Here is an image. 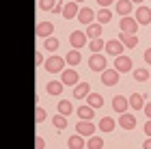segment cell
I'll use <instances>...</instances> for the list:
<instances>
[{
  "label": "cell",
  "instance_id": "cell-1",
  "mask_svg": "<svg viewBox=\"0 0 151 149\" xmlns=\"http://www.w3.org/2000/svg\"><path fill=\"white\" fill-rule=\"evenodd\" d=\"M65 63H67V60L60 58V56H50L43 65H45V69L50 71V73H58V71L63 73V71H65Z\"/></svg>",
  "mask_w": 151,
  "mask_h": 149
},
{
  "label": "cell",
  "instance_id": "cell-2",
  "mask_svg": "<svg viewBox=\"0 0 151 149\" xmlns=\"http://www.w3.org/2000/svg\"><path fill=\"white\" fill-rule=\"evenodd\" d=\"M86 41H88V37H86V32H84V30H73L71 35H69V43L73 45V50L84 48Z\"/></svg>",
  "mask_w": 151,
  "mask_h": 149
},
{
  "label": "cell",
  "instance_id": "cell-3",
  "mask_svg": "<svg viewBox=\"0 0 151 149\" xmlns=\"http://www.w3.org/2000/svg\"><path fill=\"white\" fill-rule=\"evenodd\" d=\"M121 32H127V35H136V30H138V22H136V17H121V24H119Z\"/></svg>",
  "mask_w": 151,
  "mask_h": 149
},
{
  "label": "cell",
  "instance_id": "cell-4",
  "mask_svg": "<svg viewBox=\"0 0 151 149\" xmlns=\"http://www.w3.org/2000/svg\"><path fill=\"white\" fill-rule=\"evenodd\" d=\"M80 76H78V71L76 69H65L63 73H60V82L63 84H67V86H78L80 82Z\"/></svg>",
  "mask_w": 151,
  "mask_h": 149
},
{
  "label": "cell",
  "instance_id": "cell-5",
  "mask_svg": "<svg viewBox=\"0 0 151 149\" xmlns=\"http://www.w3.org/2000/svg\"><path fill=\"white\" fill-rule=\"evenodd\" d=\"M114 69L119 71V73H127V71H132V58L129 56H116L114 58Z\"/></svg>",
  "mask_w": 151,
  "mask_h": 149
},
{
  "label": "cell",
  "instance_id": "cell-6",
  "mask_svg": "<svg viewBox=\"0 0 151 149\" xmlns=\"http://www.w3.org/2000/svg\"><path fill=\"white\" fill-rule=\"evenodd\" d=\"M76 132L80 134V136H88L91 138L93 136V132H95V125L91 123V121H78V123H76Z\"/></svg>",
  "mask_w": 151,
  "mask_h": 149
},
{
  "label": "cell",
  "instance_id": "cell-7",
  "mask_svg": "<svg viewBox=\"0 0 151 149\" xmlns=\"http://www.w3.org/2000/svg\"><path fill=\"white\" fill-rule=\"evenodd\" d=\"M123 48H125V45H123L119 39H110V41L106 43V54H110V56H121L123 54Z\"/></svg>",
  "mask_w": 151,
  "mask_h": 149
},
{
  "label": "cell",
  "instance_id": "cell-8",
  "mask_svg": "<svg viewBox=\"0 0 151 149\" xmlns=\"http://www.w3.org/2000/svg\"><path fill=\"white\" fill-rule=\"evenodd\" d=\"M88 67H91L93 71H106V56L93 54V56L88 58Z\"/></svg>",
  "mask_w": 151,
  "mask_h": 149
},
{
  "label": "cell",
  "instance_id": "cell-9",
  "mask_svg": "<svg viewBox=\"0 0 151 149\" xmlns=\"http://www.w3.org/2000/svg\"><path fill=\"white\" fill-rule=\"evenodd\" d=\"M116 82H119V71H116V69H106V71H101V84L114 86Z\"/></svg>",
  "mask_w": 151,
  "mask_h": 149
},
{
  "label": "cell",
  "instance_id": "cell-10",
  "mask_svg": "<svg viewBox=\"0 0 151 149\" xmlns=\"http://www.w3.org/2000/svg\"><path fill=\"white\" fill-rule=\"evenodd\" d=\"M127 108H129V99H125L123 95H114V99H112V110H114V112L125 114Z\"/></svg>",
  "mask_w": 151,
  "mask_h": 149
},
{
  "label": "cell",
  "instance_id": "cell-11",
  "mask_svg": "<svg viewBox=\"0 0 151 149\" xmlns=\"http://www.w3.org/2000/svg\"><path fill=\"white\" fill-rule=\"evenodd\" d=\"M93 19H95V11H93V9H88V6H82L80 13H78V22H80V24H88V26H91V24H93Z\"/></svg>",
  "mask_w": 151,
  "mask_h": 149
},
{
  "label": "cell",
  "instance_id": "cell-12",
  "mask_svg": "<svg viewBox=\"0 0 151 149\" xmlns=\"http://www.w3.org/2000/svg\"><path fill=\"white\" fill-rule=\"evenodd\" d=\"M114 11L119 13L121 17H127L129 13H132V0H116V4H114Z\"/></svg>",
  "mask_w": 151,
  "mask_h": 149
},
{
  "label": "cell",
  "instance_id": "cell-13",
  "mask_svg": "<svg viewBox=\"0 0 151 149\" xmlns=\"http://www.w3.org/2000/svg\"><path fill=\"white\" fill-rule=\"evenodd\" d=\"M52 32H54V24L52 22H39L37 24V37L47 39V37H52Z\"/></svg>",
  "mask_w": 151,
  "mask_h": 149
},
{
  "label": "cell",
  "instance_id": "cell-14",
  "mask_svg": "<svg viewBox=\"0 0 151 149\" xmlns=\"http://www.w3.org/2000/svg\"><path fill=\"white\" fill-rule=\"evenodd\" d=\"M88 95H91V86H88V82H80L78 86H73V97L76 99H86Z\"/></svg>",
  "mask_w": 151,
  "mask_h": 149
},
{
  "label": "cell",
  "instance_id": "cell-15",
  "mask_svg": "<svg viewBox=\"0 0 151 149\" xmlns=\"http://www.w3.org/2000/svg\"><path fill=\"white\" fill-rule=\"evenodd\" d=\"M134 17H136L138 24H149L151 22V9H149V6H138Z\"/></svg>",
  "mask_w": 151,
  "mask_h": 149
},
{
  "label": "cell",
  "instance_id": "cell-16",
  "mask_svg": "<svg viewBox=\"0 0 151 149\" xmlns=\"http://www.w3.org/2000/svg\"><path fill=\"white\" fill-rule=\"evenodd\" d=\"M78 13H80V6L78 2H65V11H63V17L65 19H71V17H78Z\"/></svg>",
  "mask_w": 151,
  "mask_h": 149
},
{
  "label": "cell",
  "instance_id": "cell-17",
  "mask_svg": "<svg viewBox=\"0 0 151 149\" xmlns=\"http://www.w3.org/2000/svg\"><path fill=\"white\" fill-rule=\"evenodd\" d=\"M119 125L123 127V130H134V127H136V117H134V114H121V117H119Z\"/></svg>",
  "mask_w": 151,
  "mask_h": 149
},
{
  "label": "cell",
  "instance_id": "cell-18",
  "mask_svg": "<svg viewBox=\"0 0 151 149\" xmlns=\"http://www.w3.org/2000/svg\"><path fill=\"white\" fill-rule=\"evenodd\" d=\"M76 112H78V117H80V121H91L93 117H95V108H91V106H80V108H76Z\"/></svg>",
  "mask_w": 151,
  "mask_h": 149
},
{
  "label": "cell",
  "instance_id": "cell-19",
  "mask_svg": "<svg viewBox=\"0 0 151 149\" xmlns=\"http://www.w3.org/2000/svg\"><path fill=\"white\" fill-rule=\"evenodd\" d=\"M119 41L125 45V48H136V45H138V37L127 35V32H119Z\"/></svg>",
  "mask_w": 151,
  "mask_h": 149
},
{
  "label": "cell",
  "instance_id": "cell-20",
  "mask_svg": "<svg viewBox=\"0 0 151 149\" xmlns=\"http://www.w3.org/2000/svg\"><path fill=\"white\" fill-rule=\"evenodd\" d=\"M67 145H69V149H84V147H86L84 136H80V134H73V136H69Z\"/></svg>",
  "mask_w": 151,
  "mask_h": 149
},
{
  "label": "cell",
  "instance_id": "cell-21",
  "mask_svg": "<svg viewBox=\"0 0 151 149\" xmlns=\"http://www.w3.org/2000/svg\"><path fill=\"white\" fill-rule=\"evenodd\" d=\"M129 106H132L134 110H140V108H145V106H147L145 95H140V93H134V95L129 97Z\"/></svg>",
  "mask_w": 151,
  "mask_h": 149
},
{
  "label": "cell",
  "instance_id": "cell-22",
  "mask_svg": "<svg viewBox=\"0 0 151 149\" xmlns=\"http://www.w3.org/2000/svg\"><path fill=\"white\" fill-rule=\"evenodd\" d=\"M86 37L91 39V41H93V39H99V37H101V24H99V22H97V24H91V26L86 28Z\"/></svg>",
  "mask_w": 151,
  "mask_h": 149
},
{
  "label": "cell",
  "instance_id": "cell-23",
  "mask_svg": "<svg viewBox=\"0 0 151 149\" xmlns=\"http://www.w3.org/2000/svg\"><path fill=\"white\" fill-rule=\"evenodd\" d=\"M63 82H60V80H52V82H47V93H50V95H60V91H63Z\"/></svg>",
  "mask_w": 151,
  "mask_h": 149
},
{
  "label": "cell",
  "instance_id": "cell-24",
  "mask_svg": "<svg viewBox=\"0 0 151 149\" xmlns=\"http://www.w3.org/2000/svg\"><path fill=\"white\" fill-rule=\"evenodd\" d=\"M65 60H67V63H69L71 67H76V65H78L80 60H82L80 50H69V52H67V56H65Z\"/></svg>",
  "mask_w": 151,
  "mask_h": 149
},
{
  "label": "cell",
  "instance_id": "cell-25",
  "mask_svg": "<svg viewBox=\"0 0 151 149\" xmlns=\"http://www.w3.org/2000/svg\"><path fill=\"white\" fill-rule=\"evenodd\" d=\"M71 112H73L71 101L69 99H60L58 101V114H65V117H67V114H71Z\"/></svg>",
  "mask_w": 151,
  "mask_h": 149
},
{
  "label": "cell",
  "instance_id": "cell-26",
  "mask_svg": "<svg viewBox=\"0 0 151 149\" xmlns=\"http://www.w3.org/2000/svg\"><path fill=\"white\" fill-rule=\"evenodd\" d=\"M114 125H116L114 119H110V117H104V119L99 121V130H101V132H112Z\"/></svg>",
  "mask_w": 151,
  "mask_h": 149
},
{
  "label": "cell",
  "instance_id": "cell-27",
  "mask_svg": "<svg viewBox=\"0 0 151 149\" xmlns=\"http://www.w3.org/2000/svg\"><path fill=\"white\" fill-rule=\"evenodd\" d=\"M88 48H91V52H93V54H99L101 50L106 48V43L101 41V37H99V39H93V41H88Z\"/></svg>",
  "mask_w": 151,
  "mask_h": 149
},
{
  "label": "cell",
  "instance_id": "cell-28",
  "mask_svg": "<svg viewBox=\"0 0 151 149\" xmlns=\"http://www.w3.org/2000/svg\"><path fill=\"white\" fill-rule=\"evenodd\" d=\"M86 99H88V106H91V108H99L101 104H104V97H101L99 93H91Z\"/></svg>",
  "mask_w": 151,
  "mask_h": 149
},
{
  "label": "cell",
  "instance_id": "cell-29",
  "mask_svg": "<svg viewBox=\"0 0 151 149\" xmlns=\"http://www.w3.org/2000/svg\"><path fill=\"white\" fill-rule=\"evenodd\" d=\"M52 123H54L56 130H65V127H67V117H65V114H54Z\"/></svg>",
  "mask_w": 151,
  "mask_h": 149
},
{
  "label": "cell",
  "instance_id": "cell-30",
  "mask_svg": "<svg viewBox=\"0 0 151 149\" xmlns=\"http://www.w3.org/2000/svg\"><path fill=\"white\" fill-rule=\"evenodd\" d=\"M86 147L88 149H101V147H104V138H101V136H91L88 143H86Z\"/></svg>",
  "mask_w": 151,
  "mask_h": 149
},
{
  "label": "cell",
  "instance_id": "cell-31",
  "mask_svg": "<svg viewBox=\"0 0 151 149\" xmlns=\"http://www.w3.org/2000/svg\"><path fill=\"white\" fill-rule=\"evenodd\" d=\"M134 80L136 82H145V80H149V69H134Z\"/></svg>",
  "mask_w": 151,
  "mask_h": 149
},
{
  "label": "cell",
  "instance_id": "cell-32",
  "mask_svg": "<svg viewBox=\"0 0 151 149\" xmlns=\"http://www.w3.org/2000/svg\"><path fill=\"white\" fill-rule=\"evenodd\" d=\"M112 19V11H108V9H101L99 13H97V22L99 24H108Z\"/></svg>",
  "mask_w": 151,
  "mask_h": 149
},
{
  "label": "cell",
  "instance_id": "cell-33",
  "mask_svg": "<svg viewBox=\"0 0 151 149\" xmlns=\"http://www.w3.org/2000/svg\"><path fill=\"white\" fill-rule=\"evenodd\" d=\"M58 45H60V43H58V39H56V37H47L45 41H43V48H45V50H50V52H54V50L58 48Z\"/></svg>",
  "mask_w": 151,
  "mask_h": 149
},
{
  "label": "cell",
  "instance_id": "cell-34",
  "mask_svg": "<svg viewBox=\"0 0 151 149\" xmlns=\"http://www.w3.org/2000/svg\"><path fill=\"white\" fill-rule=\"evenodd\" d=\"M54 6H56L54 0H39V9L41 11H54Z\"/></svg>",
  "mask_w": 151,
  "mask_h": 149
},
{
  "label": "cell",
  "instance_id": "cell-35",
  "mask_svg": "<svg viewBox=\"0 0 151 149\" xmlns=\"http://www.w3.org/2000/svg\"><path fill=\"white\" fill-rule=\"evenodd\" d=\"M35 119H37V123L45 121V110H43V108H37V110H35Z\"/></svg>",
  "mask_w": 151,
  "mask_h": 149
},
{
  "label": "cell",
  "instance_id": "cell-36",
  "mask_svg": "<svg viewBox=\"0 0 151 149\" xmlns=\"http://www.w3.org/2000/svg\"><path fill=\"white\" fill-rule=\"evenodd\" d=\"M35 149H45V140L41 136H37V140H35Z\"/></svg>",
  "mask_w": 151,
  "mask_h": 149
},
{
  "label": "cell",
  "instance_id": "cell-37",
  "mask_svg": "<svg viewBox=\"0 0 151 149\" xmlns=\"http://www.w3.org/2000/svg\"><path fill=\"white\" fill-rule=\"evenodd\" d=\"M112 2H114V0H97V4L101 6V9H108V6H110Z\"/></svg>",
  "mask_w": 151,
  "mask_h": 149
},
{
  "label": "cell",
  "instance_id": "cell-38",
  "mask_svg": "<svg viewBox=\"0 0 151 149\" xmlns=\"http://www.w3.org/2000/svg\"><path fill=\"white\" fill-rule=\"evenodd\" d=\"M142 130H145V134H147V136L151 138V119H149L147 123H145V127H142Z\"/></svg>",
  "mask_w": 151,
  "mask_h": 149
},
{
  "label": "cell",
  "instance_id": "cell-39",
  "mask_svg": "<svg viewBox=\"0 0 151 149\" xmlns=\"http://www.w3.org/2000/svg\"><path fill=\"white\" fill-rule=\"evenodd\" d=\"M35 63H37V65H39V63H43V54H41V52L35 54Z\"/></svg>",
  "mask_w": 151,
  "mask_h": 149
},
{
  "label": "cell",
  "instance_id": "cell-40",
  "mask_svg": "<svg viewBox=\"0 0 151 149\" xmlns=\"http://www.w3.org/2000/svg\"><path fill=\"white\" fill-rule=\"evenodd\" d=\"M142 110H145V114H147V117L151 119V101H149V104H147L145 108H142Z\"/></svg>",
  "mask_w": 151,
  "mask_h": 149
},
{
  "label": "cell",
  "instance_id": "cell-41",
  "mask_svg": "<svg viewBox=\"0 0 151 149\" xmlns=\"http://www.w3.org/2000/svg\"><path fill=\"white\" fill-rule=\"evenodd\" d=\"M145 60H147V63H149V65H151V48H149V50H147V52H145Z\"/></svg>",
  "mask_w": 151,
  "mask_h": 149
},
{
  "label": "cell",
  "instance_id": "cell-42",
  "mask_svg": "<svg viewBox=\"0 0 151 149\" xmlns=\"http://www.w3.org/2000/svg\"><path fill=\"white\" fill-rule=\"evenodd\" d=\"M142 149H151V138L145 140V145H142Z\"/></svg>",
  "mask_w": 151,
  "mask_h": 149
},
{
  "label": "cell",
  "instance_id": "cell-43",
  "mask_svg": "<svg viewBox=\"0 0 151 149\" xmlns=\"http://www.w3.org/2000/svg\"><path fill=\"white\" fill-rule=\"evenodd\" d=\"M132 2H138V4H140V2H142V0H132Z\"/></svg>",
  "mask_w": 151,
  "mask_h": 149
},
{
  "label": "cell",
  "instance_id": "cell-44",
  "mask_svg": "<svg viewBox=\"0 0 151 149\" xmlns=\"http://www.w3.org/2000/svg\"><path fill=\"white\" fill-rule=\"evenodd\" d=\"M73 2H82V0H73Z\"/></svg>",
  "mask_w": 151,
  "mask_h": 149
}]
</instances>
